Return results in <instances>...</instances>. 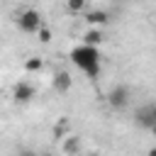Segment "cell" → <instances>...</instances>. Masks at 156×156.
I'll list each match as a JSON object with an SVG mask.
<instances>
[{"label":"cell","instance_id":"cell-1","mask_svg":"<svg viewBox=\"0 0 156 156\" xmlns=\"http://www.w3.org/2000/svg\"><path fill=\"white\" fill-rule=\"evenodd\" d=\"M71 61H73L88 78H98V73H100V51H98V46L83 41L80 46L71 49Z\"/></svg>","mask_w":156,"mask_h":156},{"label":"cell","instance_id":"cell-2","mask_svg":"<svg viewBox=\"0 0 156 156\" xmlns=\"http://www.w3.org/2000/svg\"><path fill=\"white\" fill-rule=\"evenodd\" d=\"M17 27L24 32V34H37L41 27H44V22H41V15H39V10H22L20 15H17Z\"/></svg>","mask_w":156,"mask_h":156},{"label":"cell","instance_id":"cell-3","mask_svg":"<svg viewBox=\"0 0 156 156\" xmlns=\"http://www.w3.org/2000/svg\"><path fill=\"white\" fill-rule=\"evenodd\" d=\"M107 105L112 107V110H124L127 105H129V88L127 85H115V88H110V93H107Z\"/></svg>","mask_w":156,"mask_h":156},{"label":"cell","instance_id":"cell-4","mask_svg":"<svg viewBox=\"0 0 156 156\" xmlns=\"http://www.w3.org/2000/svg\"><path fill=\"white\" fill-rule=\"evenodd\" d=\"M134 122H136L141 129H151L154 122H156V117H154V102L141 105V107L136 110V115H134Z\"/></svg>","mask_w":156,"mask_h":156},{"label":"cell","instance_id":"cell-5","mask_svg":"<svg viewBox=\"0 0 156 156\" xmlns=\"http://www.w3.org/2000/svg\"><path fill=\"white\" fill-rule=\"evenodd\" d=\"M12 98H15V102H29V100L34 98V85L27 83V80L15 83V88H12Z\"/></svg>","mask_w":156,"mask_h":156},{"label":"cell","instance_id":"cell-6","mask_svg":"<svg viewBox=\"0 0 156 156\" xmlns=\"http://www.w3.org/2000/svg\"><path fill=\"white\" fill-rule=\"evenodd\" d=\"M51 85H54V90H56V93H68V90H71V85H73L71 73H68V71H56V73H54V80H51Z\"/></svg>","mask_w":156,"mask_h":156},{"label":"cell","instance_id":"cell-7","mask_svg":"<svg viewBox=\"0 0 156 156\" xmlns=\"http://www.w3.org/2000/svg\"><path fill=\"white\" fill-rule=\"evenodd\" d=\"M85 22L90 27H105L110 22V12H105V10H90V12H85Z\"/></svg>","mask_w":156,"mask_h":156},{"label":"cell","instance_id":"cell-8","mask_svg":"<svg viewBox=\"0 0 156 156\" xmlns=\"http://www.w3.org/2000/svg\"><path fill=\"white\" fill-rule=\"evenodd\" d=\"M102 39H105V37H102L100 27H93V29H90V32H85V37H83V41H85V44H93V46H100V44H102Z\"/></svg>","mask_w":156,"mask_h":156},{"label":"cell","instance_id":"cell-9","mask_svg":"<svg viewBox=\"0 0 156 156\" xmlns=\"http://www.w3.org/2000/svg\"><path fill=\"white\" fill-rule=\"evenodd\" d=\"M61 149H63V154H78L80 151V139L78 136H66Z\"/></svg>","mask_w":156,"mask_h":156},{"label":"cell","instance_id":"cell-10","mask_svg":"<svg viewBox=\"0 0 156 156\" xmlns=\"http://www.w3.org/2000/svg\"><path fill=\"white\" fill-rule=\"evenodd\" d=\"M44 68V61L39 58V56H29L27 61H24V71L27 73H37V71H41Z\"/></svg>","mask_w":156,"mask_h":156},{"label":"cell","instance_id":"cell-11","mask_svg":"<svg viewBox=\"0 0 156 156\" xmlns=\"http://www.w3.org/2000/svg\"><path fill=\"white\" fill-rule=\"evenodd\" d=\"M85 5H88V0H66V7H68V12H73V15L83 12V10H85Z\"/></svg>","mask_w":156,"mask_h":156},{"label":"cell","instance_id":"cell-12","mask_svg":"<svg viewBox=\"0 0 156 156\" xmlns=\"http://www.w3.org/2000/svg\"><path fill=\"white\" fill-rule=\"evenodd\" d=\"M66 132H68V119H61V122L54 127V136H56V139H66Z\"/></svg>","mask_w":156,"mask_h":156},{"label":"cell","instance_id":"cell-13","mask_svg":"<svg viewBox=\"0 0 156 156\" xmlns=\"http://www.w3.org/2000/svg\"><path fill=\"white\" fill-rule=\"evenodd\" d=\"M37 34H39V41H41V44H49V41H51V29H49V27H41Z\"/></svg>","mask_w":156,"mask_h":156},{"label":"cell","instance_id":"cell-14","mask_svg":"<svg viewBox=\"0 0 156 156\" xmlns=\"http://www.w3.org/2000/svg\"><path fill=\"white\" fill-rule=\"evenodd\" d=\"M149 156H156V146H154V149H149Z\"/></svg>","mask_w":156,"mask_h":156},{"label":"cell","instance_id":"cell-15","mask_svg":"<svg viewBox=\"0 0 156 156\" xmlns=\"http://www.w3.org/2000/svg\"><path fill=\"white\" fill-rule=\"evenodd\" d=\"M149 132H151V134H154V136H156V122H154V127H151V129H149Z\"/></svg>","mask_w":156,"mask_h":156},{"label":"cell","instance_id":"cell-16","mask_svg":"<svg viewBox=\"0 0 156 156\" xmlns=\"http://www.w3.org/2000/svg\"><path fill=\"white\" fill-rule=\"evenodd\" d=\"M154 117H156V105H154Z\"/></svg>","mask_w":156,"mask_h":156},{"label":"cell","instance_id":"cell-17","mask_svg":"<svg viewBox=\"0 0 156 156\" xmlns=\"http://www.w3.org/2000/svg\"><path fill=\"white\" fill-rule=\"evenodd\" d=\"M154 20H156V12H154Z\"/></svg>","mask_w":156,"mask_h":156}]
</instances>
